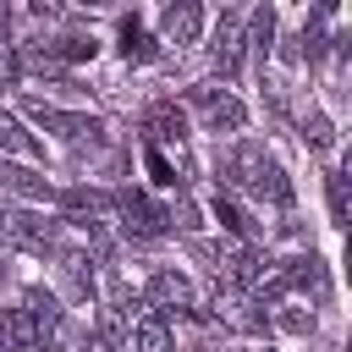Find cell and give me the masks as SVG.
I'll return each mask as SVG.
<instances>
[{"label": "cell", "instance_id": "cell-1", "mask_svg": "<svg viewBox=\"0 0 352 352\" xmlns=\"http://www.w3.org/2000/svg\"><path fill=\"white\" fill-rule=\"evenodd\" d=\"M226 176H231L242 192H253V198L292 204V182H286V170L275 165V154H270L264 143H236V148L226 154Z\"/></svg>", "mask_w": 352, "mask_h": 352}, {"label": "cell", "instance_id": "cell-2", "mask_svg": "<svg viewBox=\"0 0 352 352\" xmlns=\"http://www.w3.org/2000/svg\"><path fill=\"white\" fill-rule=\"evenodd\" d=\"M187 104L204 116L209 132H242V121H248V110H242L226 88H187Z\"/></svg>", "mask_w": 352, "mask_h": 352}, {"label": "cell", "instance_id": "cell-3", "mask_svg": "<svg viewBox=\"0 0 352 352\" xmlns=\"http://www.w3.org/2000/svg\"><path fill=\"white\" fill-rule=\"evenodd\" d=\"M22 110H28L38 126H50L55 138H66V143H82V138H99V132H104L94 116H72V110H55V104H44V99H28Z\"/></svg>", "mask_w": 352, "mask_h": 352}, {"label": "cell", "instance_id": "cell-4", "mask_svg": "<svg viewBox=\"0 0 352 352\" xmlns=\"http://www.w3.org/2000/svg\"><path fill=\"white\" fill-rule=\"evenodd\" d=\"M116 204H121V214H126V231H132V236H165V231H170V220H176L170 209H160V204H154V198H143V192H121Z\"/></svg>", "mask_w": 352, "mask_h": 352}, {"label": "cell", "instance_id": "cell-5", "mask_svg": "<svg viewBox=\"0 0 352 352\" xmlns=\"http://www.w3.org/2000/svg\"><path fill=\"white\" fill-rule=\"evenodd\" d=\"M209 60H214L226 77L236 72V60H242V16H236V11H226V16H220L214 44H209Z\"/></svg>", "mask_w": 352, "mask_h": 352}, {"label": "cell", "instance_id": "cell-6", "mask_svg": "<svg viewBox=\"0 0 352 352\" xmlns=\"http://www.w3.org/2000/svg\"><path fill=\"white\" fill-rule=\"evenodd\" d=\"M22 314L33 319V330H38V346L50 352V336L60 330V302H55L50 292H38V286H33V292L22 297Z\"/></svg>", "mask_w": 352, "mask_h": 352}, {"label": "cell", "instance_id": "cell-7", "mask_svg": "<svg viewBox=\"0 0 352 352\" xmlns=\"http://www.w3.org/2000/svg\"><path fill=\"white\" fill-rule=\"evenodd\" d=\"M160 28H165V38H176V44H192V38H198V28H204V11H198L192 0H182V6H165V11H160Z\"/></svg>", "mask_w": 352, "mask_h": 352}, {"label": "cell", "instance_id": "cell-8", "mask_svg": "<svg viewBox=\"0 0 352 352\" xmlns=\"http://www.w3.org/2000/svg\"><path fill=\"white\" fill-rule=\"evenodd\" d=\"M148 302H154V308H192V286H187V275L160 270V275L148 280Z\"/></svg>", "mask_w": 352, "mask_h": 352}, {"label": "cell", "instance_id": "cell-9", "mask_svg": "<svg viewBox=\"0 0 352 352\" xmlns=\"http://www.w3.org/2000/svg\"><path fill=\"white\" fill-rule=\"evenodd\" d=\"M143 126L154 132V148H160V143H182V138H187V116H182L176 104H154V110L143 116Z\"/></svg>", "mask_w": 352, "mask_h": 352}, {"label": "cell", "instance_id": "cell-10", "mask_svg": "<svg viewBox=\"0 0 352 352\" xmlns=\"http://www.w3.org/2000/svg\"><path fill=\"white\" fill-rule=\"evenodd\" d=\"M132 352H170V324L165 314H143L132 324Z\"/></svg>", "mask_w": 352, "mask_h": 352}, {"label": "cell", "instance_id": "cell-11", "mask_svg": "<svg viewBox=\"0 0 352 352\" xmlns=\"http://www.w3.org/2000/svg\"><path fill=\"white\" fill-rule=\"evenodd\" d=\"M0 187H11V192H22V198H38V204H50V198H55V187H50L44 176L16 170V165H0Z\"/></svg>", "mask_w": 352, "mask_h": 352}, {"label": "cell", "instance_id": "cell-12", "mask_svg": "<svg viewBox=\"0 0 352 352\" xmlns=\"http://www.w3.org/2000/svg\"><path fill=\"white\" fill-rule=\"evenodd\" d=\"M154 50H160V44L143 33V22H138V16H121V55H126V60H154Z\"/></svg>", "mask_w": 352, "mask_h": 352}, {"label": "cell", "instance_id": "cell-13", "mask_svg": "<svg viewBox=\"0 0 352 352\" xmlns=\"http://www.w3.org/2000/svg\"><path fill=\"white\" fill-rule=\"evenodd\" d=\"M270 38H275V11L258 6V11L248 16V50H253L258 60H270Z\"/></svg>", "mask_w": 352, "mask_h": 352}, {"label": "cell", "instance_id": "cell-14", "mask_svg": "<svg viewBox=\"0 0 352 352\" xmlns=\"http://www.w3.org/2000/svg\"><path fill=\"white\" fill-rule=\"evenodd\" d=\"M44 50H50V60L60 66V60H94L99 44H94V33H88V38H82V33H66V38H55V44L44 38Z\"/></svg>", "mask_w": 352, "mask_h": 352}, {"label": "cell", "instance_id": "cell-15", "mask_svg": "<svg viewBox=\"0 0 352 352\" xmlns=\"http://www.w3.org/2000/svg\"><path fill=\"white\" fill-rule=\"evenodd\" d=\"M0 148H6V154H16V160H38V143L22 132V121H16V116H0Z\"/></svg>", "mask_w": 352, "mask_h": 352}, {"label": "cell", "instance_id": "cell-16", "mask_svg": "<svg viewBox=\"0 0 352 352\" xmlns=\"http://www.w3.org/2000/svg\"><path fill=\"white\" fill-rule=\"evenodd\" d=\"M220 319H226L231 330H264V314H253L248 297H220Z\"/></svg>", "mask_w": 352, "mask_h": 352}, {"label": "cell", "instance_id": "cell-17", "mask_svg": "<svg viewBox=\"0 0 352 352\" xmlns=\"http://www.w3.org/2000/svg\"><path fill=\"white\" fill-rule=\"evenodd\" d=\"M209 209H214V220H220L226 231H236V236H253V226H248V214H242V209H236V204H231L226 192H214V204H209Z\"/></svg>", "mask_w": 352, "mask_h": 352}, {"label": "cell", "instance_id": "cell-18", "mask_svg": "<svg viewBox=\"0 0 352 352\" xmlns=\"http://www.w3.org/2000/svg\"><path fill=\"white\" fill-rule=\"evenodd\" d=\"M60 264H66V280H72V292H77V297H94V270H88V258H82V253H66Z\"/></svg>", "mask_w": 352, "mask_h": 352}, {"label": "cell", "instance_id": "cell-19", "mask_svg": "<svg viewBox=\"0 0 352 352\" xmlns=\"http://www.w3.org/2000/svg\"><path fill=\"white\" fill-rule=\"evenodd\" d=\"M324 192H330V220H336V226H346V176H341V170H330V176H324Z\"/></svg>", "mask_w": 352, "mask_h": 352}, {"label": "cell", "instance_id": "cell-20", "mask_svg": "<svg viewBox=\"0 0 352 352\" xmlns=\"http://www.w3.org/2000/svg\"><path fill=\"white\" fill-rule=\"evenodd\" d=\"M302 138H308V148H330V143H336V132H330V116H319V110H314V116L302 121Z\"/></svg>", "mask_w": 352, "mask_h": 352}, {"label": "cell", "instance_id": "cell-21", "mask_svg": "<svg viewBox=\"0 0 352 352\" xmlns=\"http://www.w3.org/2000/svg\"><path fill=\"white\" fill-rule=\"evenodd\" d=\"M143 160H148V170H154V182H160V187H176V182H182V176L170 170V160H165L154 143H148V154H143Z\"/></svg>", "mask_w": 352, "mask_h": 352}, {"label": "cell", "instance_id": "cell-22", "mask_svg": "<svg viewBox=\"0 0 352 352\" xmlns=\"http://www.w3.org/2000/svg\"><path fill=\"white\" fill-rule=\"evenodd\" d=\"M280 324H286V330H297V336H308V330H314V314L292 308V314H280Z\"/></svg>", "mask_w": 352, "mask_h": 352}, {"label": "cell", "instance_id": "cell-23", "mask_svg": "<svg viewBox=\"0 0 352 352\" xmlns=\"http://www.w3.org/2000/svg\"><path fill=\"white\" fill-rule=\"evenodd\" d=\"M16 77V55H11V44L0 38V82H11Z\"/></svg>", "mask_w": 352, "mask_h": 352}, {"label": "cell", "instance_id": "cell-24", "mask_svg": "<svg viewBox=\"0 0 352 352\" xmlns=\"http://www.w3.org/2000/svg\"><path fill=\"white\" fill-rule=\"evenodd\" d=\"M82 352H110V341H104V336H94V341L82 346Z\"/></svg>", "mask_w": 352, "mask_h": 352}, {"label": "cell", "instance_id": "cell-25", "mask_svg": "<svg viewBox=\"0 0 352 352\" xmlns=\"http://www.w3.org/2000/svg\"><path fill=\"white\" fill-rule=\"evenodd\" d=\"M6 22H11V16H6V6H0V38H6Z\"/></svg>", "mask_w": 352, "mask_h": 352}]
</instances>
